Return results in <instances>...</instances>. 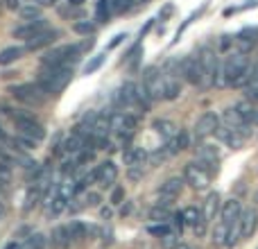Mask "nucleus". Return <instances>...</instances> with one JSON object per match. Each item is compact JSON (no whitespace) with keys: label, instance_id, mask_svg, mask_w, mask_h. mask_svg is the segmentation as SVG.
I'll list each match as a JSON object with an SVG mask.
<instances>
[{"label":"nucleus","instance_id":"1","mask_svg":"<svg viewBox=\"0 0 258 249\" xmlns=\"http://www.w3.org/2000/svg\"><path fill=\"white\" fill-rule=\"evenodd\" d=\"M251 80V68H249V59L245 52H229L227 59L218 66V75H215V84L213 86H247Z\"/></svg>","mask_w":258,"mask_h":249},{"label":"nucleus","instance_id":"2","mask_svg":"<svg viewBox=\"0 0 258 249\" xmlns=\"http://www.w3.org/2000/svg\"><path fill=\"white\" fill-rule=\"evenodd\" d=\"M75 195H77L75 179L63 177L61 183H57V186H54V191L50 193L48 202H45V213H48L50 218H57V215H61L63 211L71 206V202L75 200Z\"/></svg>","mask_w":258,"mask_h":249},{"label":"nucleus","instance_id":"3","mask_svg":"<svg viewBox=\"0 0 258 249\" xmlns=\"http://www.w3.org/2000/svg\"><path fill=\"white\" fill-rule=\"evenodd\" d=\"M73 80V66H43L36 84L48 95H59Z\"/></svg>","mask_w":258,"mask_h":249},{"label":"nucleus","instance_id":"4","mask_svg":"<svg viewBox=\"0 0 258 249\" xmlns=\"http://www.w3.org/2000/svg\"><path fill=\"white\" fill-rule=\"evenodd\" d=\"M82 45L77 43H66V45H59V48L50 50L41 57V64L43 66H73V64L80 59L82 54Z\"/></svg>","mask_w":258,"mask_h":249},{"label":"nucleus","instance_id":"5","mask_svg":"<svg viewBox=\"0 0 258 249\" xmlns=\"http://www.w3.org/2000/svg\"><path fill=\"white\" fill-rule=\"evenodd\" d=\"M12 120H14V127H16V134H21V136L32 138V141H36V143L45 138V127L36 120L32 113L16 111V113H12Z\"/></svg>","mask_w":258,"mask_h":249},{"label":"nucleus","instance_id":"6","mask_svg":"<svg viewBox=\"0 0 258 249\" xmlns=\"http://www.w3.org/2000/svg\"><path fill=\"white\" fill-rule=\"evenodd\" d=\"M109 127H111L113 134L120 136L122 143H127V141H132V136L136 134L138 118L129 111H113L111 118H109Z\"/></svg>","mask_w":258,"mask_h":249},{"label":"nucleus","instance_id":"7","mask_svg":"<svg viewBox=\"0 0 258 249\" xmlns=\"http://www.w3.org/2000/svg\"><path fill=\"white\" fill-rule=\"evenodd\" d=\"M9 93H12L18 102L27 104V107H41V104L45 102V98H48V93H45L39 84H16L9 89Z\"/></svg>","mask_w":258,"mask_h":249},{"label":"nucleus","instance_id":"8","mask_svg":"<svg viewBox=\"0 0 258 249\" xmlns=\"http://www.w3.org/2000/svg\"><path fill=\"white\" fill-rule=\"evenodd\" d=\"M183 179H186V183L192 191H206V188L211 186V172L200 161L186 163V168H183Z\"/></svg>","mask_w":258,"mask_h":249},{"label":"nucleus","instance_id":"9","mask_svg":"<svg viewBox=\"0 0 258 249\" xmlns=\"http://www.w3.org/2000/svg\"><path fill=\"white\" fill-rule=\"evenodd\" d=\"M143 91L145 95L154 102V100H163V75L159 73V68L150 66L143 73Z\"/></svg>","mask_w":258,"mask_h":249},{"label":"nucleus","instance_id":"10","mask_svg":"<svg viewBox=\"0 0 258 249\" xmlns=\"http://www.w3.org/2000/svg\"><path fill=\"white\" fill-rule=\"evenodd\" d=\"M179 75L192 86H204V73H202L200 59L197 57H183L179 59Z\"/></svg>","mask_w":258,"mask_h":249},{"label":"nucleus","instance_id":"11","mask_svg":"<svg viewBox=\"0 0 258 249\" xmlns=\"http://www.w3.org/2000/svg\"><path fill=\"white\" fill-rule=\"evenodd\" d=\"M197 59H200L202 73H204V84L206 86H213L215 84V75H218V66H220L215 52L209 48V45H204V48L200 50V54H197Z\"/></svg>","mask_w":258,"mask_h":249},{"label":"nucleus","instance_id":"12","mask_svg":"<svg viewBox=\"0 0 258 249\" xmlns=\"http://www.w3.org/2000/svg\"><path fill=\"white\" fill-rule=\"evenodd\" d=\"M215 136H218L227 147H231V150H242V147H245V143H247V136L240 132V129L231 127V125H224V122L218 127Z\"/></svg>","mask_w":258,"mask_h":249},{"label":"nucleus","instance_id":"13","mask_svg":"<svg viewBox=\"0 0 258 249\" xmlns=\"http://www.w3.org/2000/svg\"><path fill=\"white\" fill-rule=\"evenodd\" d=\"M183 191V179L181 177H170L159 186V204L172 206V202L181 195Z\"/></svg>","mask_w":258,"mask_h":249},{"label":"nucleus","instance_id":"14","mask_svg":"<svg viewBox=\"0 0 258 249\" xmlns=\"http://www.w3.org/2000/svg\"><path fill=\"white\" fill-rule=\"evenodd\" d=\"M43 30H48V21L45 18H34V21H25L23 25L14 27V39H23V41H30L34 39L36 34H41Z\"/></svg>","mask_w":258,"mask_h":249},{"label":"nucleus","instance_id":"15","mask_svg":"<svg viewBox=\"0 0 258 249\" xmlns=\"http://www.w3.org/2000/svg\"><path fill=\"white\" fill-rule=\"evenodd\" d=\"M118 179V165L113 161H102L95 168V183L102 188H111Z\"/></svg>","mask_w":258,"mask_h":249},{"label":"nucleus","instance_id":"16","mask_svg":"<svg viewBox=\"0 0 258 249\" xmlns=\"http://www.w3.org/2000/svg\"><path fill=\"white\" fill-rule=\"evenodd\" d=\"M218 127H220V118H218V113L206 111V113H202L200 120H197V125H195V136H197V138L213 136V134L218 132Z\"/></svg>","mask_w":258,"mask_h":249},{"label":"nucleus","instance_id":"17","mask_svg":"<svg viewBox=\"0 0 258 249\" xmlns=\"http://www.w3.org/2000/svg\"><path fill=\"white\" fill-rule=\"evenodd\" d=\"M197 161H200L204 168H211V172L218 170L220 163V152L215 145H200L197 147Z\"/></svg>","mask_w":258,"mask_h":249},{"label":"nucleus","instance_id":"18","mask_svg":"<svg viewBox=\"0 0 258 249\" xmlns=\"http://www.w3.org/2000/svg\"><path fill=\"white\" fill-rule=\"evenodd\" d=\"M240 213H242L240 202L238 200H227L222 206H220V222L227 224V227H231V224L240 218Z\"/></svg>","mask_w":258,"mask_h":249},{"label":"nucleus","instance_id":"19","mask_svg":"<svg viewBox=\"0 0 258 249\" xmlns=\"http://www.w3.org/2000/svg\"><path fill=\"white\" fill-rule=\"evenodd\" d=\"M59 34H61L59 30H50V27H48V30H43L41 34H36L34 39L27 41L25 50H41V48H48V45H52L54 41L59 39Z\"/></svg>","mask_w":258,"mask_h":249},{"label":"nucleus","instance_id":"20","mask_svg":"<svg viewBox=\"0 0 258 249\" xmlns=\"http://www.w3.org/2000/svg\"><path fill=\"white\" fill-rule=\"evenodd\" d=\"M86 145H89V136H86V134H82L80 129L71 132V136L61 143V147H63V152H66V154H77V152H82Z\"/></svg>","mask_w":258,"mask_h":249},{"label":"nucleus","instance_id":"21","mask_svg":"<svg viewBox=\"0 0 258 249\" xmlns=\"http://www.w3.org/2000/svg\"><path fill=\"white\" fill-rule=\"evenodd\" d=\"M258 227V211L256 209H245L240 213V229H242V240H249L254 236Z\"/></svg>","mask_w":258,"mask_h":249},{"label":"nucleus","instance_id":"22","mask_svg":"<svg viewBox=\"0 0 258 249\" xmlns=\"http://www.w3.org/2000/svg\"><path fill=\"white\" fill-rule=\"evenodd\" d=\"M188 145H190V134H188L186 129H179V132L165 143V150H168L170 156H174V154H179V152L186 150Z\"/></svg>","mask_w":258,"mask_h":249},{"label":"nucleus","instance_id":"23","mask_svg":"<svg viewBox=\"0 0 258 249\" xmlns=\"http://www.w3.org/2000/svg\"><path fill=\"white\" fill-rule=\"evenodd\" d=\"M71 245H73V238H71V231H68V224L66 227H54L52 233H50V247L68 249Z\"/></svg>","mask_w":258,"mask_h":249},{"label":"nucleus","instance_id":"24","mask_svg":"<svg viewBox=\"0 0 258 249\" xmlns=\"http://www.w3.org/2000/svg\"><path fill=\"white\" fill-rule=\"evenodd\" d=\"M179 95H181V80H179L177 75H168V73H165L163 75V100L172 102Z\"/></svg>","mask_w":258,"mask_h":249},{"label":"nucleus","instance_id":"25","mask_svg":"<svg viewBox=\"0 0 258 249\" xmlns=\"http://www.w3.org/2000/svg\"><path fill=\"white\" fill-rule=\"evenodd\" d=\"M122 159H125V163H127V168L129 165H145L147 163V152L143 150V147H138V145H129L125 152H122Z\"/></svg>","mask_w":258,"mask_h":249},{"label":"nucleus","instance_id":"26","mask_svg":"<svg viewBox=\"0 0 258 249\" xmlns=\"http://www.w3.org/2000/svg\"><path fill=\"white\" fill-rule=\"evenodd\" d=\"M220 206H222V202H220V193H215V191L209 193V195H206V202H204V209H202V215L206 218V222H211V220L220 213Z\"/></svg>","mask_w":258,"mask_h":249},{"label":"nucleus","instance_id":"27","mask_svg":"<svg viewBox=\"0 0 258 249\" xmlns=\"http://www.w3.org/2000/svg\"><path fill=\"white\" fill-rule=\"evenodd\" d=\"M152 127H154V132L159 134V136L163 138L165 143H168L170 138H172L174 134L179 132V129H177V125H174L172 120H165V118H161V120H154V125H152Z\"/></svg>","mask_w":258,"mask_h":249},{"label":"nucleus","instance_id":"28","mask_svg":"<svg viewBox=\"0 0 258 249\" xmlns=\"http://www.w3.org/2000/svg\"><path fill=\"white\" fill-rule=\"evenodd\" d=\"M233 109L238 111V116H240L242 120L249 122V125H251V118H254V113L258 111L256 104H254V102H249L247 98H245V100H240V102H236V107H233Z\"/></svg>","mask_w":258,"mask_h":249},{"label":"nucleus","instance_id":"29","mask_svg":"<svg viewBox=\"0 0 258 249\" xmlns=\"http://www.w3.org/2000/svg\"><path fill=\"white\" fill-rule=\"evenodd\" d=\"M23 52H25V48H18V45H9V48H5L3 52H0V66H9V64H14L16 59L23 57Z\"/></svg>","mask_w":258,"mask_h":249},{"label":"nucleus","instance_id":"30","mask_svg":"<svg viewBox=\"0 0 258 249\" xmlns=\"http://www.w3.org/2000/svg\"><path fill=\"white\" fill-rule=\"evenodd\" d=\"M170 218H172L170 206L159 204V202H156V206H152L150 209V220H154V222H170Z\"/></svg>","mask_w":258,"mask_h":249},{"label":"nucleus","instance_id":"31","mask_svg":"<svg viewBox=\"0 0 258 249\" xmlns=\"http://www.w3.org/2000/svg\"><path fill=\"white\" fill-rule=\"evenodd\" d=\"M113 14V7H111V0H98L95 5V21L98 23H107Z\"/></svg>","mask_w":258,"mask_h":249},{"label":"nucleus","instance_id":"32","mask_svg":"<svg viewBox=\"0 0 258 249\" xmlns=\"http://www.w3.org/2000/svg\"><path fill=\"white\" fill-rule=\"evenodd\" d=\"M68 231H71L73 242H80V240H84V238L89 236V227H86L84 222H80V220H73V222L68 224Z\"/></svg>","mask_w":258,"mask_h":249},{"label":"nucleus","instance_id":"33","mask_svg":"<svg viewBox=\"0 0 258 249\" xmlns=\"http://www.w3.org/2000/svg\"><path fill=\"white\" fill-rule=\"evenodd\" d=\"M240 240H242V229H240V218H238L236 222L229 227V236H227V240H224V247H236Z\"/></svg>","mask_w":258,"mask_h":249},{"label":"nucleus","instance_id":"34","mask_svg":"<svg viewBox=\"0 0 258 249\" xmlns=\"http://www.w3.org/2000/svg\"><path fill=\"white\" fill-rule=\"evenodd\" d=\"M23 249H45L48 247V238L43 233H32L30 238H25V242H21Z\"/></svg>","mask_w":258,"mask_h":249},{"label":"nucleus","instance_id":"35","mask_svg":"<svg viewBox=\"0 0 258 249\" xmlns=\"http://www.w3.org/2000/svg\"><path fill=\"white\" fill-rule=\"evenodd\" d=\"M147 231H150L152 236H156V238H163L165 233L172 231V227H170V222H156V224H150Z\"/></svg>","mask_w":258,"mask_h":249},{"label":"nucleus","instance_id":"36","mask_svg":"<svg viewBox=\"0 0 258 249\" xmlns=\"http://www.w3.org/2000/svg\"><path fill=\"white\" fill-rule=\"evenodd\" d=\"M12 181V165H9L7 159L0 161V186H7Z\"/></svg>","mask_w":258,"mask_h":249},{"label":"nucleus","instance_id":"37","mask_svg":"<svg viewBox=\"0 0 258 249\" xmlns=\"http://www.w3.org/2000/svg\"><path fill=\"white\" fill-rule=\"evenodd\" d=\"M21 16L25 21H34V18H41V7H36L34 3L27 5V7H21Z\"/></svg>","mask_w":258,"mask_h":249},{"label":"nucleus","instance_id":"38","mask_svg":"<svg viewBox=\"0 0 258 249\" xmlns=\"http://www.w3.org/2000/svg\"><path fill=\"white\" fill-rule=\"evenodd\" d=\"M14 147H18V150H25V152H30V150H34V145H36V141H32V138H25V136H21L18 134L16 138H14Z\"/></svg>","mask_w":258,"mask_h":249},{"label":"nucleus","instance_id":"39","mask_svg":"<svg viewBox=\"0 0 258 249\" xmlns=\"http://www.w3.org/2000/svg\"><path fill=\"white\" fill-rule=\"evenodd\" d=\"M161 245H163V249H174L179 245V231H170V233H165L163 238H161Z\"/></svg>","mask_w":258,"mask_h":249},{"label":"nucleus","instance_id":"40","mask_svg":"<svg viewBox=\"0 0 258 249\" xmlns=\"http://www.w3.org/2000/svg\"><path fill=\"white\" fill-rule=\"evenodd\" d=\"M104 59H107V54H95V57L91 59V61L84 66V73H86V75H91V73H95V71H98V68L104 64Z\"/></svg>","mask_w":258,"mask_h":249},{"label":"nucleus","instance_id":"41","mask_svg":"<svg viewBox=\"0 0 258 249\" xmlns=\"http://www.w3.org/2000/svg\"><path fill=\"white\" fill-rule=\"evenodd\" d=\"M73 30H75L77 34L89 36V34H93V32H95V25H93V23H89V21H77L75 25H73Z\"/></svg>","mask_w":258,"mask_h":249},{"label":"nucleus","instance_id":"42","mask_svg":"<svg viewBox=\"0 0 258 249\" xmlns=\"http://www.w3.org/2000/svg\"><path fill=\"white\" fill-rule=\"evenodd\" d=\"M136 0H111V7H113V14H125L134 7Z\"/></svg>","mask_w":258,"mask_h":249},{"label":"nucleus","instance_id":"43","mask_svg":"<svg viewBox=\"0 0 258 249\" xmlns=\"http://www.w3.org/2000/svg\"><path fill=\"white\" fill-rule=\"evenodd\" d=\"M236 45H238V52H251V50L256 48V41H249V39H240V36H236Z\"/></svg>","mask_w":258,"mask_h":249},{"label":"nucleus","instance_id":"44","mask_svg":"<svg viewBox=\"0 0 258 249\" xmlns=\"http://www.w3.org/2000/svg\"><path fill=\"white\" fill-rule=\"evenodd\" d=\"M245 98L249 100V102L258 104V82H254V84H247V86H245Z\"/></svg>","mask_w":258,"mask_h":249},{"label":"nucleus","instance_id":"45","mask_svg":"<svg viewBox=\"0 0 258 249\" xmlns=\"http://www.w3.org/2000/svg\"><path fill=\"white\" fill-rule=\"evenodd\" d=\"M238 36H240V39L256 41V43H258V27H242V30L238 32Z\"/></svg>","mask_w":258,"mask_h":249},{"label":"nucleus","instance_id":"46","mask_svg":"<svg viewBox=\"0 0 258 249\" xmlns=\"http://www.w3.org/2000/svg\"><path fill=\"white\" fill-rule=\"evenodd\" d=\"M129 179L132 181H138V179H143V165H129Z\"/></svg>","mask_w":258,"mask_h":249},{"label":"nucleus","instance_id":"47","mask_svg":"<svg viewBox=\"0 0 258 249\" xmlns=\"http://www.w3.org/2000/svg\"><path fill=\"white\" fill-rule=\"evenodd\" d=\"M100 200H102V197H100L98 193H86L84 195V206H98Z\"/></svg>","mask_w":258,"mask_h":249},{"label":"nucleus","instance_id":"48","mask_svg":"<svg viewBox=\"0 0 258 249\" xmlns=\"http://www.w3.org/2000/svg\"><path fill=\"white\" fill-rule=\"evenodd\" d=\"M233 36H229V34H224V36H220V50H222V52H229V50H231V43H233Z\"/></svg>","mask_w":258,"mask_h":249},{"label":"nucleus","instance_id":"49","mask_svg":"<svg viewBox=\"0 0 258 249\" xmlns=\"http://www.w3.org/2000/svg\"><path fill=\"white\" fill-rule=\"evenodd\" d=\"M122 197H125V191H122L120 186H118V188H113V193H111V202H113V204H120V202H122Z\"/></svg>","mask_w":258,"mask_h":249},{"label":"nucleus","instance_id":"50","mask_svg":"<svg viewBox=\"0 0 258 249\" xmlns=\"http://www.w3.org/2000/svg\"><path fill=\"white\" fill-rule=\"evenodd\" d=\"M3 5L7 9H21V0H3Z\"/></svg>","mask_w":258,"mask_h":249},{"label":"nucleus","instance_id":"51","mask_svg":"<svg viewBox=\"0 0 258 249\" xmlns=\"http://www.w3.org/2000/svg\"><path fill=\"white\" fill-rule=\"evenodd\" d=\"M125 39H127L125 34H118V36H113V41H111V43H109V48H116V45H120Z\"/></svg>","mask_w":258,"mask_h":249},{"label":"nucleus","instance_id":"52","mask_svg":"<svg viewBox=\"0 0 258 249\" xmlns=\"http://www.w3.org/2000/svg\"><path fill=\"white\" fill-rule=\"evenodd\" d=\"M84 3H86V0H68V5H71V7H82Z\"/></svg>","mask_w":258,"mask_h":249},{"label":"nucleus","instance_id":"53","mask_svg":"<svg viewBox=\"0 0 258 249\" xmlns=\"http://www.w3.org/2000/svg\"><path fill=\"white\" fill-rule=\"evenodd\" d=\"M41 7H50V5H57V0H39Z\"/></svg>","mask_w":258,"mask_h":249},{"label":"nucleus","instance_id":"54","mask_svg":"<svg viewBox=\"0 0 258 249\" xmlns=\"http://www.w3.org/2000/svg\"><path fill=\"white\" fill-rule=\"evenodd\" d=\"M5 249H23V245H21V242H9Z\"/></svg>","mask_w":258,"mask_h":249},{"label":"nucleus","instance_id":"55","mask_svg":"<svg viewBox=\"0 0 258 249\" xmlns=\"http://www.w3.org/2000/svg\"><path fill=\"white\" fill-rule=\"evenodd\" d=\"M251 80H256V82H258V64H256L254 68H251Z\"/></svg>","mask_w":258,"mask_h":249},{"label":"nucleus","instance_id":"56","mask_svg":"<svg viewBox=\"0 0 258 249\" xmlns=\"http://www.w3.org/2000/svg\"><path fill=\"white\" fill-rule=\"evenodd\" d=\"M251 127H256V129H258V111L254 113V118H251Z\"/></svg>","mask_w":258,"mask_h":249},{"label":"nucleus","instance_id":"57","mask_svg":"<svg viewBox=\"0 0 258 249\" xmlns=\"http://www.w3.org/2000/svg\"><path fill=\"white\" fill-rule=\"evenodd\" d=\"M174 249H192V247H190V245H186V242H179V245L174 247Z\"/></svg>","mask_w":258,"mask_h":249},{"label":"nucleus","instance_id":"58","mask_svg":"<svg viewBox=\"0 0 258 249\" xmlns=\"http://www.w3.org/2000/svg\"><path fill=\"white\" fill-rule=\"evenodd\" d=\"M136 3H141V5H147V3H150V0H136Z\"/></svg>","mask_w":258,"mask_h":249},{"label":"nucleus","instance_id":"59","mask_svg":"<svg viewBox=\"0 0 258 249\" xmlns=\"http://www.w3.org/2000/svg\"><path fill=\"white\" fill-rule=\"evenodd\" d=\"M0 138H3V127H0Z\"/></svg>","mask_w":258,"mask_h":249},{"label":"nucleus","instance_id":"60","mask_svg":"<svg viewBox=\"0 0 258 249\" xmlns=\"http://www.w3.org/2000/svg\"><path fill=\"white\" fill-rule=\"evenodd\" d=\"M0 3H3V0H0Z\"/></svg>","mask_w":258,"mask_h":249}]
</instances>
